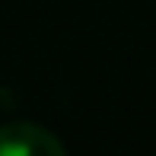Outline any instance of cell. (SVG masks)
Instances as JSON below:
<instances>
[{
  "instance_id": "cell-1",
  "label": "cell",
  "mask_w": 156,
  "mask_h": 156,
  "mask_svg": "<svg viewBox=\"0 0 156 156\" xmlns=\"http://www.w3.org/2000/svg\"><path fill=\"white\" fill-rule=\"evenodd\" d=\"M67 147L41 124H3L0 156H61Z\"/></svg>"
}]
</instances>
